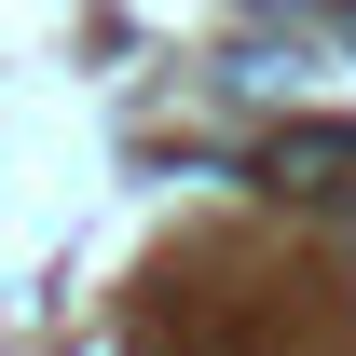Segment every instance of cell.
Listing matches in <instances>:
<instances>
[{
  "mask_svg": "<svg viewBox=\"0 0 356 356\" xmlns=\"http://www.w3.org/2000/svg\"><path fill=\"white\" fill-rule=\"evenodd\" d=\"M343 42H356V14H343Z\"/></svg>",
  "mask_w": 356,
  "mask_h": 356,
  "instance_id": "7a4b0ae2",
  "label": "cell"
},
{
  "mask_svg": "<svg viewBox=\"0 0 356 356\" xmlns=\"http://www.w3.org/2000/svg\"><path fill=\"white\" fill-rule=\"evenodd\" d=\"M261 178H274V192H356V137L343 124H288L261 151Z\"/></svg>",
  "mask_w": 356,
  "mask_h": 356,
  "instance_id": "6da1fadb",
  "label": "cell"
}]
</instances>
